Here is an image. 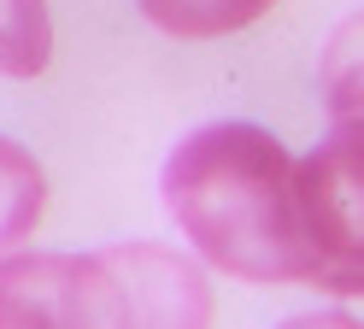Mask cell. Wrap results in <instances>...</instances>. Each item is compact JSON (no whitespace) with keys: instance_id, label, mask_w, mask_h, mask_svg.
I'll return each instance as SVG.
<instances>
[{"instance_id":"1","label":"cell","mask_w":364,"mask_h":329,"mask_svg":"<svg viewBox=\"0 0 364 329\" xmlns=\"http://www.w3.org/2000/svg\"><path fill=\"white\" fill-rule=\"evenodd\" d=\"M159 194L212 271L241 282H311L294 153L270 130L230 118L182 135L165 159Z\"/></svg>"},{"instance_id":"2","label":"cell","mask_w":364,"mask_h":329,"mask_svg":"<svg viewBox=\"0 0 364 329\" xmlns=\"http://www.w3.org/2000/svg\"><path fill=\"white\" fill-rule=\"evenodd\" d=\"M82 329H212V282L188 253L118 241L77 253Z\"/></svg>"},{"instance_id":"3","label":"cell","mask_w":364,"mask_h":329,"mask_svg":"<svg viewBox=\"0 0 364 329\" xmlns=\"http://www.w3.org/2000/svg\"><path fill=\"white\" fill-rule=\"evenodd\" d=\"M364 147H358V112H341L335 135L306 164L294 159V200H300V241L311 265V288L358 294L364 288Z\"/></svg>"},{"instance_id":"4","label":"cell","mask_w":364,"mask_h":329,"mask_svg":"<svg viewBox=\"0 0 364 329\" xmlns=\"http://www.w3.org/2000/svg\"><path fill=\"white\" fill-rule=\"evenodd\" d=\"M0 329H82L77 253H0Z\"/></svg>"},{"instance_id":"5","label":"cell","mask_w":364,"mask_h":329,"mask_svg":"<svg viewBox=\"0 0 364 329\" xmlns=\"http://www.w3.org/2000/svg\"><path fill=\"white\" fill-rule=\"evenodd\" d=\"M41 212H48V177H41V164L18 147V141L0 135V253L24 247Z\"/></svg>"},{"instance_id":"6","label":"cell","mask_w":364,"mask_h":329,"mask_svg":"<svg viewBox=\"0 0 364 329\" xmlns=\"http://www.w3.org/2000/svg\"><path fill=\"white\" fill-rule=\"evenodd\" d=\"M135 6L147 12L153 30L182 36V41H206V36H230V30L259 24L277 0H135Z\"/></svg>"},{"instance_id":"7","label":"cell","mask_w":364,"mask_h":329,"mask_svg":"<svg viewBox=\"0 0 364 329\" xmlns=\"http://www.w3.org/2000/svg\"><path fill=\"white\" fill-rule=\"evenodd\" d=\"M53 59L48 0H0V77H41Z\"/></svg>"},{"instance_id":"8","label":"cell","mask_w":364,"mask_h":329,"mask_svg":"<svg viewBox=\"0 0 364 329\" xmlns=\"http://www.w3.org/2000/svg\"><path fill=\"white\" fill-rule=\"evenodd\" d=\"M277 329H358V318L353 312H311V318H288Z\"/></svg>"}]
</instances>
